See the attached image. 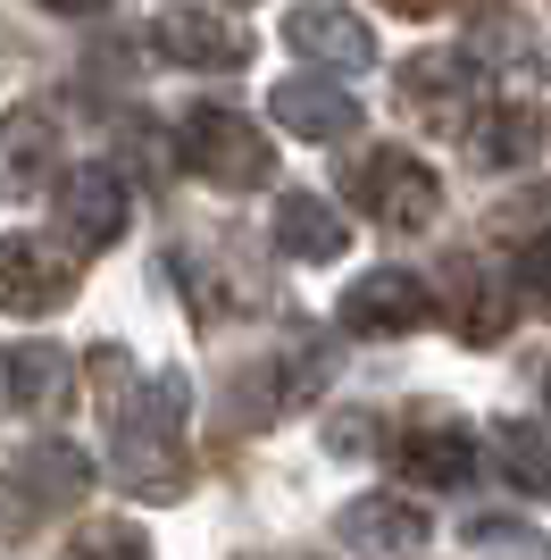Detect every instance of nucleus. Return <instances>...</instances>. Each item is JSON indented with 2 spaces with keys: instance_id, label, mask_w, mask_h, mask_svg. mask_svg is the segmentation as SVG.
Instances as JSON below:
<instances>
[{
  "instance_id": "nucleus-1",
  "label": "nucleus",
  "mask_w": 551,
  "mask_h": 560,
  "mask_svg": "<svg viewBox=\"0 0 551 560\" xmlns=\"http://www.w3.org/2000/svg\"><path fill=\"white\" fill-rule=\"evenodd\" d=\"M176 151H184V167H192L201 185H218V192H259V185H276V151H268V135H259L251 117L218 109V101L184 117Z\"/></svg>"
},
{
  "instance_id": "nucleus-2",
  "label": "nucleus",
  "mask_w": 551,
  "mask_h": 560,
  "mask_svg": "<svg viewBox=\"0 0 551 560\" xmlns=\"http://www.w3.org/2000/svg\"><path fill=\"white\" fill-rule=\"evenodd\" d=\"M343 185H351V201H360V218H376L385 234H418L443 210V185L418 151H360V160L343 167Z\"/></svg>"
},
{
  "instance_id": "nucleus-3",
  "label": "nucleus",
  "mask_w": 551,
  "mask_h": 560,
  "mask_svg": "<svg viewBox=\"0 0 551 560\" xmlns=\"http://www.w3.org/2000/svg\"><path fill=\"white\" fill-rule=\"evenodd\" d=\"M75 284H84V268H75L68 243H50V234H9L0 243V310L9 318H59L75 302Z\"/></svg>"
},
{
  "instance_id": "nucleus-4",
  "label": "nucleus",
  "mask_w": 551,
  "mask_h": 560,
  "mask_svg": "<svg viewBox=\"0 0 551 560\" xmlns=\"http://www.w3.org/2000/svg\"><path fill=\"white\" fill-rule=\"evenodd\" d=\"M50 210H59V226H68L75 252H109V243H126V218H134V201H126V176L101 160L68 167L59 185H50Z\"/></svg>"
},
{
  "instance_id": "nucleus-5",
  "label": "nucleus",
  "mask_w": 551,
  "mask_h": 560,
  "mask_svg": "<svg viewBox=\"0 0 551 560\" xmlns=\"http://www.w3.org/2000/svg\"><path fill=\"white\" fill-rule=\"evenodd\" d=\"M392 468L410 486H468L477 477V435L452 410H410V419L392 427Z\"/></svg>"
},
{
  "instance_id": "nucleus-6",
  "label": "nucleus",
  "mask_w": 551,
  "mask_h": 560,
  "mask_svg": "<svg viewBox=\"0 0 551 560\" xmlns=\"http://www.w3.org/2000/svg\"><path fill=\"white\" fill-rule=\"evenodd\" d=\"M401 101L426 126H443V135H468V117L484 109V75H477L468 50H418L410 68H401Z\"/></svg>"
},
{
  "instance_id": "nucleus-7",
  "label": "nucleus",
  "mask_w": 551,
  "mask_h": 560,
  "mask_svg": "<svg viewBox=\"0 0 551 560\" xmlns=\"http://www.w3.org/2000/svg\"><path fill=\"white\" fill-rule=\"evenodd\" d=\"M426 318H435V302H426V277H410V268H367L343 293V327L367 335V343H392V335L426 327Z\"/></svg>"
},
{
  "instance_id": "nucleus-8",
  "label": "nucleus",
  "mask_w": 551,
  "mask_h": 560,
  "mask_svg": "<svg viewBox=\"0 0 551 560\" xmlns=\"http://www.w3.org/2000/svg\"><path fill=\"white\" fill-rule=\"evenodd\" d=\"M151 43H160V59L201 68V75H226V68L251 59V34L234 18H218V9H160V18H151Z\"/></svg>"
},
{
  "instance_id": "nucleus-9",
  "label": "nucleus",
  "mask_w": 551,
  "mask_h": 560,
  "mask_svg": "<svg viewBox=\"0 0 551 560\" xmlns=\"http://www.w3.org/2000/svg\"><path fill=\"white\" fill-rule=\"evenodd\" d=\"M426 302L435 310H452V327H459V343H502V327H509V302H502V284L477 268V252H452L443 259V284H426Z\"/></svg>"
},
{
  "instance_id": "nucleus-10",
  "label": "nucleus",
  "mask_w": 551,
  "mask_h": 560,
  "mask_svg": "<svg viewBox=\"0 0 551 560\" xmlns=\"http://www.w3.org/2000/svg\"><path fill=\"white\" fill-rule=\"evenodd\" d=\"M0 385H9V410H17V419H68L75 360L59 343H17V351H9V369H0Z\"/></svg>"
},
{
  "instance_id": "nucleus-11",
  "label": "nucleus",
  "mask_w": 551,
  "mask_h": 560,
  "mask_svg": "<svg viewBox=\"0 0 551 560\" xmlns=\"http://www.w3.org/2000/svg\"><path fill=\"white\" fill-rule=\"evenodd\" d=\"M284 43H293L301 59H326V68H367V59H376V34L351 18L343 0H301L293 18H284Z\"/></svg>"
},
{
  "instance_id": "nucleus-12",
  "label": "nucleus",
  "mask_w": 551,
  "mask_h": 560,
  "mask_svg": "<svg viewBox=\"0 0 551 560\" xmlns=\"http://www.w3.org/2000/svg\"><path fill=\"white\" fill-rule=\"evenodd\" d=\"M276 126H293L301 142H351L360 135V93L343 84H318V75H293V84H276Z\"/></svg>"
},
{
  "instance_id": "nucleus-13",
  "label": "nucleus",
  "mask_w": 551,
  "mask_h": 560,
  "mask_svg": "<svg viewBox=\"0 0 551 560\" xmlns=\"http://www.w3.org/2000/svg\"><path fill=\"white\" fill-rule=\"evenodd\" d=\"M335 536H343L351 552H418V544H426V511L401 502V493H360V502L335 511Z\"/></svg>"
},
{
  "instance_id": "nucleus-14",
  "label": "nucleus",
  "mask_w": 551,
  "mask_h": 560,
  "mask_svg": "<svg viewBox=\"0 0 551 560\" xmlns=\"http://www.w3.org/2000/svg\"><path fill=\"white\" fill-rule=\"evenodd\" d=\"M468 151L484 167H527L543 151V109L535 101H493V109L468 117Z\"/></svg>"
},
{
  "instance_id": "nucleus-15",
  "label": "nucleus",
  "mask_w": 551,
  "mask_h": 560,
  "mask_svg": "<svg viewBox=\"0 0 551 560\" xmlns=\"http://www.w3.org/2000/svg\"><path fill=\"white\" fill-rule=\"evenodd\" d=\"M276 252L284 259H343L351 218H335L318 192H284V201H276Z\"/></svg>"
},
{
  "instance_id": "nucleus-16",
  "label": "nucleus",
  "mask_w": 551,
  "mask_h": 560,
  "mask_svg": "<svg viewBox=\"0 0 551 560\" xmlns=\"http://www.w3.org/2000/svg\"><path fill=\"white\" fill-rule=\"evenodd\" d=\"M50 151H59L50 109H9V126H0V185L9 192H43L50 185Z\"/></svg>"
},
{
  "instance_id": "nucleus-17",
  "label": "nucleus",
  "mask_w": 551,
  "mask_h": 560,
  "mask_svg": "<svg viewBox=\"0 0 551 560\" xmlns=\"http://www.w3.org/2000/svg\"><path fill=\"white\" fill-rule=\"evenodd\" d=\"M493 460L509 468V486H518V493H543V486H551L543 419H502V427H493Z\"/></svg>"
},
{
  "instance_id": "nucleus-18",
  "label": "nucleus",
  "mask_w": 551,
  "mask_h": 560,
  "mask_svg": "<svg viewBox=\"0 0 551 560\" xmlns=\"http://www.w3.org/2000/svg\"><path fill=\"white\" fill-rule=\"evenodd\" d=\"M59 560H160V552H151V536H142L134 518H92V527L68 536Z\"/></svg>"
},
{
  "instance_id": "nucleus-19",
  "label": "nucleus",
  "mask_w": 551,
  "mask_h": 560,
  "mask_svg": "<svg viewBox=\"0 0 551 560\" xmlns=\"http://www.w3.org/2000/svg\"><path fill=\"white\" fill-rule=\"evenodd\" d=\"M326 376H335V351H326L318 335H293L284 369H276V394H284V401H309V394L326 385Z\"/></svg>"
},
{
  "instance_id": "nucleus-20",
  "label": "nucleus",
  "mask_w": 551,
  "mask_h": 560,
  "mask_svg": "<svg viewBox=\"0 0 551 560\" xmlns=\"http://www.w3.org/2000/svg\"><path fill=\"white\" fill-rule=\"evenodd\" d=\"M25 477H50L43 493H50V502H68V493L92 477V460H84V452H68V444H34V452H25Z\"/></svg>"
},
{
  "instance_id": "nucleus-21",
  "label": "nucleus",
  "mask_w": 551,
  "mask_h": 560,
  "mask_svg": "<svg viewBox=\"0 0 551 560\" xmlns=\"http://www.w3.org/2000/svg\"><path fill=\"white\" fill-rule=\"evenodd\" d=\"M468 544H484V552L502 544V552H518V560H527V552H535V527H518V518H493V511H477V518H468Z\"/></svg>"
},
{
  "instance_id": "nucleus-22",
  "label": "nucleus",
  "mask_w": 551,
  "mask_h": 560,
  "mask_svg": "<svg viewBox=\"0 0 551 560\" xmlns=\"http://www.w3.org/2000/svg\"><path fill=\"white\" fill-rule=\"evenodd\" d=\"M326 444H335V452H376L385 435H376V419H367V410H343V419L326 427Z\"/></svg>"
},
{
  "instance_id": "nucleus-23",
  "label": "nucleus",
  "mask_w": 551,
  "mask_h": 560,
  "mask_svg": "<svg viewBox=\"0 0 551 560\" xmlns=\"http://www.w3.org/2000/svg\"><path fill=\"white\" fill-rule=\"evenodd\" d=\"M25 527H34V493H25V486H9V477H0V544H17Z\"/></svg>"
},
{
  "instance_id": "nucleus-24",
  "label": "nucleus",
  "mask_w": 551,
  "mask_h": 560,
  "mask_svg": "<svg viewBox=\"0 0 551 560\" xmlns=\"http://www.w3.org/2000/svg\"><path fill=\"white\" fill-rule=\"evenodd\" d=\"M385 9H401V18H435V9H452V0H385Z\"/></svg>"
},
{
  "instance_id": "nucleus-25",
  "label": "nucleus",
  "mask_w": 551,
  "mask_h": 560,
  "mask_svg": "<svg viewBox=\"0 0 551 560\" xmlns=\"http://www.w3.org/2000/svg\"><path fill=\"white\" fill-rule=\"evenodd\" d=\"M43 9H59V18H92L101 0H43Z\"/></svg>"
},
{
  "instance_id": "nucleus-26",
  "label": "nucleus",
  "mask_w": 551,
  "mask_h": 560,
  "mask_svg": "<svg viewBox=\"0 0 551 560\" xmlns=\"http://www.w3.org/2000/svg\"><path fill=\"white\" fill-rule=\"evenodd\" d=\"M226 9H234V0H226Z\"/></svg>"
}]
</instances>
